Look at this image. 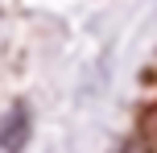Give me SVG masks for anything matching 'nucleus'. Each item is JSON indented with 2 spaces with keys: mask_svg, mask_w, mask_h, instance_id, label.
Masks as SVG:
<instances>
[{
  "mask_svg": "<svg viewBox=\"0 0 157 153\" xmlns=\"http://www.w3.org/2000/svg\"><path fill=\"white\" fill-rule=\"evenodd\" d=\"M29 132H33V112L25 104H13L0 116V149L4 153H21L29 145Z\"/></svg>",
  "mask_w": 157,
  "mask_h": 153,
  "instance_id": "1",
  "label": "nucleus"
},
{
  "mask_svg": "<svg viewBox=\"0 0 157 153\" xmlns=\"http://www.w3.org/2000/svg\"><path fill=\"white\" fill-rule=\"evenodd\" d=\"M136 128H141V137L149 141V145H157V99L141 108V120H136Z\"/></svg>",
  "mask_w": 157,
  "mask_h": 153,
  "instance_id": "2",
  "label": "nucleus"
},
{
  "mask_svg": "<svg viewBox=\"0 0 157 153\" xmlns=\"http://www.w3.org/2000/svg\"><path fill=\"white\" fill-rule=\"evenodd\" d=\"M120 153H153V145L141 137V132H136V137H128L124 145H120Z\"/></svg>",
  "mask_w": 157,
  "mask_h": 153,
  "instance_id": "3",
  "label": "nucleus"
}]
</instances>
